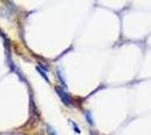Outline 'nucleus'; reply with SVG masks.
<instances>
[{
  "instance_id": "obj_1",
  "label": "nucleus",
  "mask_w": 151,
  "mask_h": 135,
  "mask_svg": "<svg viewBox=\"0 0 151 135\" xmlns=\"http://www.w3.org/2000/svg\"><path fill=\"white\" fill-rule=\"evenodd\" d=\"M57 92H58V95H59V97L61 98V100L63 101L64 105H67V106H70V105H71V99H70V97L68 96L61 88H57Z\"/></svg>"
},
{
  "instance_id": "obj_2",
  "label": "nucleus",
  "mask_w": 151,
  "mask_h": 135,
  "mask_svg": "<svg viewBox=\"0 0 151 135\" xmlns=\"http://www.w3.org/2000/svg\"><path fill=\"white\" fill-rule=\"evenodd\" d=\"M37 71L40 72V73H41V74H42V77L44 78V79L46 80V81H49V79H47V77H46V73H45V71H44V70H42V69H41L40 66H37Z\"/></svg>"
},
{
  "instance_id": "obj_3",
  "label": "nucleus",
  "mask_w": 151,
  "mask_h": 135,
  "mask_svg": "<svg viewBox=\"0 0 151 135\" xmlns=\"http://www.w3.org/2000/svg\"><path fill=\"white\" fill-rule=\"evenodd\" d=\"M86 118L88 119L89 124H90V125H93V119H91V116H90V113H89V111H87V113H86Z\"/></svg>"
},
{
  "instance_id": "obj_4",
  "label": "nucleus",
  "mask_w": 151,
  "mask_h": 135,
  "mask_svg": "<svg viewBox=\"0 0 151 135\" xmlns=\"http://www.w3.org/2000/svg\"><path fill=\"white\" fill-rule=\"evenodd\" d=\"M47 133H49V134H50V135H55V134H54V132H53V129H50V127L47 129Z\"/></svg>"
}]
</instances>
